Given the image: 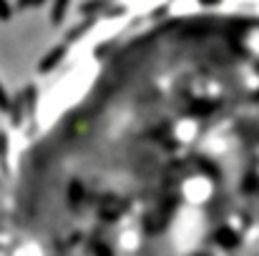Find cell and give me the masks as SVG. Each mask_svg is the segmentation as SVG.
<instances>
[{
	"label": "cell",
	"instance_id": "obj_17",
	"mask_svg": "<svg viewBox=\"0 0 259 256\" xmlns=\"http://www.w3.org/2000/svg\"><path fill=\"white\" fill-rule=\"evenodd\" d=\"M43 3H46V0H30V5H33V8H38V5H43Z\"/></svg>",
	"mask_w": 259,
	"mask_h": 256
},
{
	"label": "cell",
	"instance_id": "obj_8",
	"mask_svg": "<svg viewBox=\"0 0 259 256\" xmlns=\"http://www.w3.org/2000/svg\"><path fill=\"white\" fill-rule=\"evenodd\" d=\"M83 198V186H81V181H71V186H68V201L71 203H78Z\"/></svg>",
	"mask_w": 259,
	"mask_h": 256
},
{
	"label": "cell",
	"instance_id": "obj_15",
	"mask_svg": "<svg viewBox=\"0 0 259 256\" xmlns=\"http://www.w3.org/2000/svg\"><path fill=\"white\" fill-rule=\"evenodd\" d=\"M199 3H201V5H206V8H211V5H219L222 0H199Z\"/></svg>",
	"mask_w": 259,
	"mask_h": 256
},
{
	"label": "cell",
	"instance_id": "obj_11",
	"mask_svg": "<svg viewBox=\"0 0 259 256\" xmlns=\"http://www.w3.org/2000/svg\"><path fill=\"white\" fill-rule=\"evenodd\" d=\"M10 15H13V10H10L8 0H0V20H10Z\"/></svg>",
	"mask_w": 259,
	"mask_h": 256
},
{
	"label": "cell",
	"instance_id": "obj_14",
	"mask_svg": "<svg viewBox=\"0 0 259 256\" xmlns=\"http://www.w3.org/2000/svg\"><path fill=\"white\" fill-rule=\"evenodd\" d=\"M93 251H96V254H103V256L111 254V251H108V246H103V244H96V246H93Z\"/></svg>",
	"mask_w": 259,
	"mask_h": 256
},
{
	"label": "cell",
	"instance_id": "obj_4",
	"mask_svg": "<svg viewBox=\"0 0 259 256\" xmlns=\"http://www.w3.org/2000/svg\"><path fill=\"white\" fill-rule=\"evenodd\" d=\"M8 111H10V121H13V126H20V123H23V111H25L23 93H20V95H15V100H10Z\"/></svg>",
	"mask_w": 259,
	"mask_h": 256
},
{
	"label": "cell",
	"instance_id": "obj_1",
	"mask_svg": "<svg viewBox=\"0 0 259 256\" xmlns=\"http://www.w3.org/2000/svg\"><path fill=\"white\" fill-rule=\"evenodd\" d=\"M214 241H217L222 249H229V251L239 246V239H237L234 229H229V226H219L217 234H214Z\"/></svg>",
	"mask_w": 259,
	"mask_h": 256
},
{
	"label": "cell",
	"instance_id": "obj_10",
	"mask_svg": "<svg viewBox=\"0 0 259 256\" xmlns=\"http://www.w3.org/2000/svg\"><path fill=\"white\" fill-rule=\"evenodd\" d=\"M5 159H8V136L0 133V166L5 169Z\"/></svg>",
	"mask_w": 259,
	"mask_h": 256
},
{
	"label": "cell",
	"instance_id": "obj_5",
	"mask_svg": "<svg viewBox=\"0 0 259 256\" xmlns=\"http://www.w3.org/2000/svg\"><path fill=\"white\" fill-rule=\"evenodd\" d=\"M93 25H96V15H88V18L81 23V25H78V28H76V30H68V33H66V40H68V43H71V40H78V38H81L83 33H88Z\"/></svg>",
	"mask_w": 259,
	"mask_h": 256
},
{
	"label": "cell",
	"instance_id": "obj_2",
	"mask_svg": "<svg viewBox=\"0 0 259 256\" xmlns=\"http://www.w3.org/2000/svg\"><path fill=\"white\" fill-rule=\"evenodd\" d=\"M63 56H66V45H56V48L40 61V68H38V71H40V73H51V71L63 61Z\"/></svg>",
	"mask_w": 259,
	"mask_h": 256
},
{
	"label": "cell",
	"instance_id": "obj_13",
	"mask_svg": "<svg viewBox=\"0 0 259 256\" xmlns=\"http://www.w3.org/2000/svg\"><path fill=\"white\" fill-rule=\"evenodd\" d=\"M123 13H126V8H121V5H118V8H108V10H106V15H108V18H113V15H123Z\"/></svg>",
	"mask_w": 259,
	"mask_h": 256
},
{
	"label": "cell",
	"instance_id": "obj_16",
	"mask_svg": "<svg viewBox=\"0 0 259 256\" xmlns=\"http://www.w3.org/2000/svg\"><path fill=\"white\" fill-rule=\"evenodd\" d=\"M30 5V0H18V8H28Z\"/></svg>",
	"mask_w": 259,
	"mask_h": 256
},
{
	"label": "cell",
	"instance_id": "obj_7",
	"mask_svg": "<svg viewBox=\"0 0 259 256\" xmlns=\"http://www.w3.org/2000/svg\"><path fill=\"white\" fill-rule=\"evenodd\" d=\"M66 8H68V0H56V3H53V13H51V23H53V25H61V23H63Z\"/></svg>",
	"mask_w": 259,
	"mask_h": 256
},
{
	"label": "cell",
	"instance_id": "obj_9",
	"mask_svg": "<svg viewBox=\"0 0 259 256\" xmlns=\"http://www.w3.org/2000/svg\"><path fill=\"white\" fill-rule=\"evenodd\" d=\"M108 3H111V0H86V3L81 5V13H83V15H93L96 10H101V8L108 5Z\"/></svg>",
	"mask_w": 259,
	"mask_h": 256
},
{
	"label": "cell",
	"instance_id": "obj_6",
	"mask_svg": "<svg viewBox=\"0 0 259 256\" xmlns=\"http://www.w3.org/2000/svg\"><path fill=\"white\" fill-rule=\"evenodd\" d=\"M35 100H38V88L35 85H28L23 90V103H25V113H35Z\"/></svg>",
	"mask_w": 259,
	"mask_h": 256
},
{
	"label": "cell",
	"instance_id": "obj_3",
	"mask_svg": "<svg viewBox=\"0 0 259 256\" xmlns=\"http://www.w3.org/2000/svg\"><path fill=\"white\" fill-rule=\"evenodd\" d=\"M219 108V103H211V100H194L191 106H189V116H209V113H214Z\"/></svg>",
	"mask_w": 259,
	"mask_h": 256
},
{
	"label": "cell",
	"instance_id": "obj_12",
	"mask_svg": "<svg viewBox=\"0 0 259 256\" xmlns=\"http://www.w3.org/2000/svg\"><path fill=\"white\" fill-rule=\"evenodd\" d=\"M8 106H10V98H8V93L3 90V85H0V111H8Z\"/></svg>",
	"mask_w": 259,
	"mask_h": 256
}]
</instances>
